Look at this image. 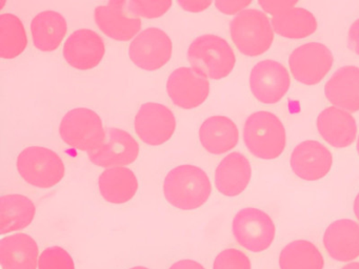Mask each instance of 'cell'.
Instances as JSON below:
<instances>
[{
  "label": "cell",
  "instance_id": "9a60e30c",
  "mask_svg": "<svg viewBox=\"0 0 359 269\" xmlns=\"http://www.w3.org/2000/svg\"><path fill=\"white\" fill-rule=\"evenodd\" d=\"M106 42L100 33L91 29H77L62 46L65 62L76 71H91L104 60Z\"/></svg>",
  "mask_w": 359,
  "mask_h": 269
},
{
  "label": "cell",
  "instance_id": "8fae6325",
  "mask_svg": "<svg viewBox=\"0 0 359 269\" xmlns=\"http://www.w3.org/2000/svg\"><path fill=\"white\" fill-rule=\"evenodd\" d=\"M176 127L175 113L163 103L153 101L144 103L134 117V134L140 143L148 146H161L169 142L175 134Z\"/></svg>",
  "mask_w": 359,
  "mask_h": 269
},
{
  "label": "cell",
  "instance_id": "d590c367",
  "mask_svg": "<svg viewBox=\"0 0 359 269\" xmlns=\"http://www.w3.org/2000/svg\"><path fill=\"white\" fill-rule=\"evenodd\" d=\"M168 269H205L203 264L191 258H180L172 263Z\"/></svg>",
  "mask_w": 359,
  "mask_h": 269
},
{
  "label": "cell",
  "instance_id": "836d02e7",
  "mask_svg": "<svg viewBox=\"0 0 359 269\" xmlns=\"http://www.w3.org/2000/svg\"><path fill=\"white\" fill-rule=\"evenodd\" d=\"M258 6L262 8V11H264L266 15L270 14L271 16L273 15L279 14V13L283 12V11L289 10V8H294V6H298L297 1H258Z\"/></svg>",
  "mask_w": 359,
  "mask_h": 269
},
{
  "label": "cell",
  "instance_id": "d6986e66",
  "mask_svg": "<svg viewBox=\"0 0 359 269\" xmlns=\"http://www.w3.org/2000/svg\"><path fill=\"white\" fill-rule=\"evenodd\" d=\"M316 130L321 140L333 149H348L358 137V125L352 113L332 105L317 116Z\"/></svg>",
  "mask_w": 359,
  "mask_h": 269
},
{
  "label": "cell",
  "instance_id": "1f68e13d",
  "mask_svg": "<svg viewBox=\"0 0 359 269\" xmlns=\"http://www.w3.org/2000/svg\"><path fill=\"white\" fill-rule=\"evenodd\" d=\"M253 4L252 1H219L214 2V6L222 13L224 15H228V16H233V15L241 14L243 11L247 10L250 8V6Z\"/></svg>",
  "mask_w": 359,
  "mask_h": 269
},
{
  "label": "cell",
  "instance_id": "2e32d148",
  "mask_svg": "<svg viewBox=\"0 0 359 269\" xmlns=\"http://www.w3.org/2000/svg\"><path fill=\"white\" fill-rule=\"evenodd\" d=\"M140 153V143L135 137L126 130L112 127L107 130L104 142L88 156L94 165L110 168L133 164Z\"/></svg>",
  "mask_w": 359,
  "mask_h": 269
},
{
  "label": "cell",
  "instance_id": "e575fe53",
  "mask_svg": "<svg viewBox=\"0 0 359 269\" xmlns=\"http://www.w3.org/2000/svg\"><path fill=\"white\" fill-rule=\"evenodd\" d=\"M180 8L190 13H201L207 11L213 6V1H177Z\"/></svg>",
  "mask_w": 359,
  "mask_h": 269
},
{
  "label": "cell",
  "instance_id": "30bf717a",
  "mask_svg": "<svg viewBox=\"0 0 359 269\" xmlns=\"http://www.w3.org/2000/svg\"><path fill=\"white\" fill-rule=\"evenodd\" d=\"M172 56L171 37L159 27H147L130 42V60L142 71L150 73L161 71L169 64Z\"/></svg>",
  "mask_w": 359,
  "mask_h": 269
},
{
  "label": "cell",
  "instance_id": "8992f818",
  "mask_svg": "<svg viewBox=\"0 0 359 269\" xmlns=\"http://www.w3.org/2000/svg\"><path fill=\"white\" fill-rule=\"evenodd\" d=\"M232 235L237 245L254 254L268 251L277 237V225L270 212L257 206H247L235 212Z\"/></svg>",
  "mask_w": 359,
  "mask_h": 269
},
{
  "label": "cell",
  "instance_id": "5bb4252c",
  "mask_svg": "<svg viewBox=\"0 0 359 269\" xmlns=\"http://www.w3.org/2000/svg\"><path fill=\"white\" fill-rule=\"evenodd\" d=\"M165 88L170 101L184 111H192L205 104L211 92L210 80L189 67L174 69Z\"/></svg>",
  "mask_w": 359,
  "mask_h": 269
},
{
  "label": "cell",
  "instance_id": "ab89813d",
  "mask_svg": "<svg viewBox=\"0 0 359 269\" xmlns=\"http://www.w3.org/2000/svg\"><path fill=\"white\" fill-rule=\"evenodd\" d=\"M129 269H150V268H148V267L140 266V265H138V266L130 267Z\"/></svg>",
  "mask_w": 359,
  "mask_h": 269
},
{
  "label": "cell",
  "instance_id": "8d00e7d4",
  "mask_svg": "<svg viewBox=\"0 0 359 269\" xmlns=\"http://www.w3.org/2000/svg\"><path fill=\"white\" fill-rule=\"evenodd\" d=\"M351 212H352V218L359 223V189L354 193L351 201Z\"/></svg>",
  "mask_w": 359,
  "mask_h": 269
},
{
  "label": "cell",
  "instance_id": "7a4b0ae2",
  "mask_svg": "<svg viewBox=\"0 0 359 269\" xmlns=\"http://www.w3.org/2000/svg\"><path fill=\"white\" fill-rule=\"evenodd\" d=\"M245 149L253 157L274 161L287 149V130L280 118L273 111L259 109L248 116L243 128Z\"/></svg>",
  "mask_w": 359,
  "mask_h": 269
},
{
  "label": "cell",
  "instance_id": "484cf974",
  "mask_svg": "<svg viewBox=\"0 0 359 269\" xmlns=\"http://www.w3.org/2000/svg\"><path fill=\"white\" fill-rule=\"evenodd\" d=\"M275 34L290 40L308 39L318 29V20L310 10L294 6L271 16Z\"/></svg>",
  "mask_w": 359,
  "mask_h": 269
},
{
  "label": "cell",
  "instance_id": "9c48e42d",
  "mask_svg": "<svg viewBox=\"0 0 359 269\" xmlns=\"http://www.w3.org/2000/svg\"><path fill=\"white\" fill-rule=\"evenodd\" d=\"M252 96L264 105L281 102L289 94L292 76L289 69L276 59L266 58L257 61L252 67L249 76Z\"/></svg>",
  "mask_w": 359,
  "mask_h": 269
},
{
  "label": "cell",
  "instance_id": "4316f807",
  "mask_svg": "<svg viewBox=\"0 0 359 269\" xmlns=\"http://www.w3.org/2000/svg\"><path fill=\"white\" fill-rule=\"evenodd\" d=\"M278 269H325V254L310 240L295 239L285 243L277 256Z\"/></svg>",
  "mask_w": 359,
  "mask_h": 269
},
{
  "label": "cell",
  "instance_id": "74e56055",
  "mask_svg": "<svg viewBox=\"0 0 359 269\" xmlns=\"http://www.w3.org/2000/svg\"><path fill=\"white\" fill-rule=\"evenodd\" d=\"M338 269H359V260L341 264V266L338 267Z\"/></svg>",
  "mask_w": 359,
  "mask_h": 269
},
{
  "label": "cell",
  "instance_id": "44dd1931",
  "mask_svg": "<svg viewBox=\"0 0 359 269\" xmlns=\"http://www.w3.org/2000/svg\"><path fill=\"white\" fill-rule=\"evenodd\" d=\"M239 137L238 126L228 116H211L199 126V143L211 155H224L232 151L238 145Z\"/></svg>",
  "mask_w": 359,
  "mask_h": 269
},
{
  "label": "cell",
  "instance_id": "83f0119b",
  "mask_svg": "<svg viewBox=\"0 0 359 269\" xmlns=\"http://www.w3.org/2000/svg\"><path fill=\"white\" fill-rule=\"evenodd\" d=\"M28 32L22 19L12 13L0 14V58L14 60L28 50Z\"/></svg>",
  "mask_w": 359,
  "mask_h": 269
},
{
  "label": "cell",
  "instance_id": "4fadbf2b",
  "mask_svg": "<svg viewBox=\"0 0 359 269\" xmlns=\"http://www.w3.org/2000/svg\"><path fill=\"white\" fill-rule=\"evenodd\" d=\"M321 245L327 258L339 264L359 260V223L341 216L325 225Z\"/></svg>",
  "mask_w": 359,
  "mask_h": 269
},
{
  "label": "cell",
  "instance_id": "d6a6232c",
  "mask_svg": "<svg viewBox=\"0 0 359 269\" xmlns=\"http://www.w3.org/2000/svg\"><path fill=\"white\" fill-rule=\"evenodd\" d=\"M346 43L348 50L359 56V16L355 17L346 32Z\"/></svg>",
  "mask_w": 359,
  "mask_h": 269
},
{
  "label": "cell",
  "instance_id": "e0dca14e",
  "mask_svg": "<svg viewBox=\"0 0 359 269\" xmlns=\"http://www.w3.org/2000/svg\"><path fill=\"white\" fill-rule=\"evenodd\" d=\"M94 21L100 33L116 41H132L142 32V20L129 14L127 1H110L96 6Z\"/></svg>",
  "mask_w": 359,
  "mask_h": 269
},
{
  "label": "cell",
  "instance_id": "4dcf8cb0",
  "mask_svg": "<svg viewBox=\"0 0 359 269\" xmlns=\"http://www.w3.org/2000/svg\"><path fill=\"white\" fill-rule=\"evenodd\" d=\"M172 1H127L128 12L140 19H157L172 8Z\"/></svg>",
  "mask_w": 359,
  "mask_h": 269
},
{
  "label": "cell",
  "instance_id": "ba28073f",
  "mask_svg": "<svg viewBox=\"0 0 359 269\" xmlns=\"http://www.w3.org/2000/svg\"><path fill=\"white\" fill-rule=\"evenodd\" d=\"M333 53L318 41H308L296 46L287 58L290 74L298 83L306 86L318 85L331 76Z\"/></svg>",
  "mask_w": 359,
  "mask_h": 269
},
{
  "label": "cell",
  "instance_id": "277c9868",
  "mask_svg": "<svg viewBox=\"0 0 359 269\" xmlns=\"http://www.w3.org/2000/svg\"><path fill=\"white\" fill-rule=\"evenodd\" d=\"M191 67L209 80L224 79L236 67V54L228 40L216 34L197 36L188 48Z\"/></svg>",
  "mask_w": 359,
  "mask_h": 269
},
{
  "label": "cell",
  "instance_id": "7c38bea8",
  "mask_svg": "<svg viewBox=\"0 0 359 269\" xmlns=\"http://www.w3.org/2000/svg\"><path fill=\"white\" fill-rule=\"evenodd\" d=\"M289 166L294 176L306 182L327 178L334 167V155L327 144L318 140H304L291 151Z\"/></svg>",
  "mask_w": 359,
  "mask_h": 269
},
{
  "label": "cell",
  "instance_id": "6da1fadb",
  "mask_svg": "<svg viewBox=\"0 0 359 269\" xmlns=\"http://www.w3.org/2000/svg\"><path fill=\"white\" fill-rule=\"evenodd\" d=\"M212 193L213 186L209 174L194 164L174 166L163 178V198L175 209H199L208 203Z\"/></svg>",
  "mask_w": 359,
  "mask_h": 269
},
{
  "label": "cell",
  "instance_id": "603a6c76",
  "mask_svg": "<svg viewBox=\"0 0 359 269\" xmlns=\"http://www.w3.org/2000/svg\"><path fill=\"white\" fill-rule=\"evenodd\" d=\"M98 193L107 203L121 205L137 195L140 181L133 170L127 166L106 168L100 174Z\"/></svg>",
  "mask_w": 359,
  "mask_h": 269
},
{
  "label": "cell",
  "instance_id": "7402d4cb",
  "mask_svg": "<svg viewBox=\"0 0 359 269\" xmlns=\"http://www.w3.org/2000/svg\"><path fill=\"white\" fill-rule=\"evenodd\" d=\"M30 31L33 46L37 50L54 53L68 38V21L57 11H43L33 17Z\"/></svg>",
  "mask_w": 359,
  "mask_h": 269
},
{
  "label": "cell",
  "instance_id": "cb8c5ba5",
  "mask_svg": "<svg viewBox=\"0 0 359 269\" xmlns=\"http://www.w3.org/2000/svg\"><path fill=\"white\" fill-rule=\"evenodd\" d=\"M39 244L27 233H12L0 240L3 269H39Z\"/></svg>",
  "mask_w": 359,
  "mask_h": 269
},
{
  "label": "cell",
  "instance_id": "5b68a950",
  "mask_svg": "<svg viewBox=\"0 0 359 269\" xmlns=\"http://www.w3.org/2000/svg\"><path fill=\"white\" fill-rule=\"evenodd\" d=\"M275 31L270 17L257 8H249L230 22V37L235 48L250 58L264 56L272 48Z\"/></svg>",
  "mask_w": 359,
  "mask_h": 269
},
{
  "label": "cell",
  "instance_id": "ac0fdd59",
  "mask_svg": "<svg viewBox=\"0 0 359 269\" xmlns=\"http://www.w3.org/2000/svg\"><path fill=\"white\" fill-rule=\"evenodd\" d=\"M252 178L253 167L249 157L241 151H231L216 166L214 185L220 195L235 198L247 191Z\"/></svg>",
  "mask_w": 359,
  "mask_h": 269
},
{
  "label": "cell",
  "instance_id": "f1b7e54d",
  "mask_svg": "<svg viewBox=\"0 0 359 269\" xmlns=\"http://www.w3.org/2000/svg\"><path fill=\"white\" fill-rule=\"evenodd\" d=\"M212 269H253V265L247 251L241 248L228 247L216 254Z\"/></svg>",
  "mask_w": 359,
  "mask_h": 269
},
{
  "label": "cell",
  "instance_id": "f35d334b",
  "mask_svg": "<svg viewBox=\"0 0 359 269\" xmlns=\"http://www.w3.org/2000/svg\"><path fill=\"white\" fill-rule=\"evenodd\" d=\"M356 153H357V156H358L359 157V134H358V137H357V140H356Z\"/></svg>",
  "mask_w": 359,
  "mask_h": 269
},
{
  "label": "cell",
  "instance_id": "3957f363",
  "mask_svg": "<svg viewBox=\"0 0 359 269\" xmlns=\"http://www.w3.org/2000/svg\"><path fill=\"white\" fill-rule=\"evenodd\" d=\"M15 170L20 178L34 188L52 189L66 176V165L54 149L39 144L22 147L15 156Z\"/></svg>",
  "mask_w": 359,
  "mask_h": 269
},
{
  "label": "cell",
  "instance_id": "d4e9b609",
  "mask_svg": "<svg viewBox=\"0 0 359 269\" xmlns=\"http://www.w3.org/2000/svg\"><path fill=\"white\" fill-rule=\"evenodd\" d=\"M36 206L34 202L22 193H4L0 201V233H18L34 221Z\"/></svg>",
  "mask_w": 359,
  "mask_h": 269
},
{
  "label": "cell",
  "instance_id": "ffe728a7",
  "mask_svg": "<svg viewBox=\"0 0 359 269\" xmlns=\"http://www.w3.org/2000/svg\"><path fill=\"white\" fill-rule=\"evenodd\" d=\"M325 96L332 106L358 113L359 67L344 65L333 71L325 81Z\"/></svg>",
  "mask_w": 359,
  "mask_h": 269
},
{
  "label": "cell",
  "instance_id": "52a82bcc",
  "mask_svg": "<svg viewBox=\"0 0 359 269\" xmlns=\"http://www.w3.org/2000/svg\"><path fill=\"white\" fill-rule=\"evenodd\" d=\"M106 134L102 118L89 107H72L62 116L58 124L60 139L69 146L88 153L104 142Z\"/></svg>",
  "mask_w": 359,
  "mask_h": 269
},
{
  "label": "cell",
  "instance_id": "f546056e",
  "mask_svg": "<svg viewBox=\"0 0 359 269\" xmlns=\"http://www.w3.org/2000/svg\"><path fill=\"white\" fill-rule=\"evenodd\" d=\"M39 269H76L72 256L60 246H51L41 252Z\"/></svg>",
  "mask_w": 359,
  "mask_h": 269
}]
</instances>
